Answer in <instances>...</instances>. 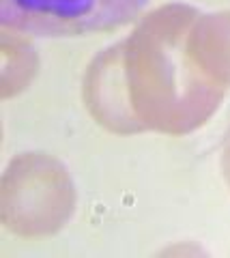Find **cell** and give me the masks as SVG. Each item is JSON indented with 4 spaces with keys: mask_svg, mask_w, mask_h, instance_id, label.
Masks as SVG:
<instances>
[{
    "mask_svg": "<svg viewBox=\"0 0 230 258\" xmlns=\"http://www.w3.org/2000/svg\"><path fill=\"white\" fill-rule=\"evenodd\" d=\"M198 15L196 7L183 3L162 5L118 41L125 99L140 134H194L226 97V88L194 58L192 28Z\"/></svg>",
    "mask_w": 230,
    "mask_h": 258,
    "instance_id": "cell-1",
    "label": "cell"
},
{
    "mask_svg": "<svg viewBox=\"0 0 230 258\" xmlns=\"http://www.w3.org/2000/svg\"><path fill=\"white\" fill-rule=\"evenodd\" d=\"M75 205L73 179L56 157L26 151L7 164L0 181V222L11 235H56L73 217Z\"/></svg>",
    "mask_w": 230,
    "mask_h": 258,
    "instance_id": "cell-2",
    "label": "cell"
},
{
    "mask_svg": "<svg viewBox=\"0 0 230 258\" xmlns=\"http://www.w3.org/2000/svg\"><path fill=\"white\" fill-rule=\"evenodd\" d=\"M146 5L148 0H0V24L22 35L78 37L123 26Z\"/></svg>",
    "mask_w": 230,
    "mask_h": 258,
    "instance_id": "cell-3",
    "label": "cell"
},
{
    "mask_svg": "<svg viewBox=\"0 0 230 258\" xmlns=\"http://www.w3.org/2000/svg\"><path fill=\"white\" fill-rule=\"evenodd\" d=\"M82 95L91 116L108 132L121 136L140 134V127L133 120L125 99L118 41L101 50L86 67Z\"/></svg>",
    "mask_w": 230,
    "mask_h": 258,
    "instance_id": "cell-4",
    "label": "cell"
},
{
    "mask_svg": "<svg viewBox=\"0 0 230 258\" xmlns=\"http://www.w3.org/2000/svg\"><path fill=\"white\" fill-rule=\"evenodd\" d=\"M192 52L204 74L230 86V11L200 13L192 28Z\"/></svg>",
    "mask_w": 230,
    "mask_h": 258,
    "instance_id": "cell-5",
    "label": "cell"
},
{
    "mask_svg": "<svg viewBox=\"0 0 230 258\" xmlns=\"http://www.w3.org/2000/svg\"><path fill=\"white\" fill-rule=\"evenodd\" d=\"M0 54H3V69H0V91L3 99L22 93L39 69V56L22 32L3 28L0 35Z\"/></svg>",
    "mask_w": 230,
    "mask_h": 258,
    "instance_id": "cell-6",
    "label": "cell"
},
{
    "mask_svg": "<svg viewBox=\"0 0 230 258\" xmlns=\"http://www.w3.org/2000/svg\"><path fill=\"white\" fill-rule=\"evenodd\" d=\"M221 172H224V179L230 187V134L224 142V149H221Z\"/></svg>",
    "mask_w": 230,
    "mask_h": 258,
    "instance_id": "cell-7",
    "label": "cell"
}]
</instances>
